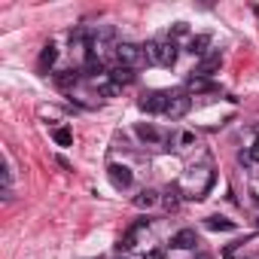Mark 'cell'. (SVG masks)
Masks as SVG:
<instances>
[{
	"label": "cell",
	"mask_w": 259,
	"mask_h": 259,
	"mask_svg": "<svg viewBox=\"0 0 259 259\" xmlns=\"http://www.w3.org/2000/svg\"><path fill=\"white\" fill-rule=\"evenodd\" d=\"M195 244H198V238H195L192 229H180V232L171 238V247H177V250H192Z\"/></svg>",
	"instance_id": "8"
},
{
	"label": "cell",
	"mask_w": 259,
	"mask_h": 259,
	"mask_svg": "<svg viewBox=\"0 0 259 259\" xmlns=\"http://www.w3.org/2000/svg\"><path fill=\"white\" fill-rule=\"evenodd\" d=\"M110 76H113L116 85H125V82H132V79H135V70H132V67H116Z\"/></svg>",
	"instance_id": "15"
},
{
	"label": "cell",
	"mask_w": 259,
	"mask_h": 259,
	"mask_svg": "<svg viewBox=\"0 0 259 259\" xmlns=\"http://www.w3.org/2000/svg\"><path fill=\"white\" fill-rule=\"evenodd\" d=\"M141 52H144V61L147 64H159V43L156 40L147 43V46H141Z\"/></svg>",
	"instance_id": "16"
},
{
	"label": "cell",
	"mask_w": 259,
	"mask_h": 259,
	"mask_svg": "<svg viewBox=\"0 0 259 259\" xmlns=\"http://www.w3.org/2000/svg\"><path fill=\"white\" fill-rule=\"evenodd\" d=\"M156 201H159V192H156V189H144L141 195H135V204H138V207H153Z\"/></svg>",
	"instance_id": "13"
},
{
	"label": "cell",
	"mask_w": 259,
	"mask_h": 259,
	"mask_svg": "<svg viewBox=\"0 0 259 259\" xmlns=\"http://www.w3.org/2000/svg\"><path fill=\"white\" fill-rule=\"evenodd\" d=\"M138 138L147 141V144H159V141H162V132H159L156 125H150V122H141V125H138Z\"/></svg>",
	"instance_id": "9"
},
{
	"label": "cell",
	"mask_w": 259,
	"mask_h": 259,
	"mask_svg": "<svg viewBox=\"0 0 259 259\" xmlns=\"http://www.w3.org/2000/svg\"><path fill=\"white\" fill-rule=\"evenodd\" d=\"M55 58H58V49H55L52 43H46V46H43V52H40V67H52V64H55Z\"/></svg>",
	"instance_id": "14"
},
{
	"label": "cell",
	"mask_w": 259,
	"mask_h": 259,
	"mask_svg": "<svg viewBox=\"0 0 259 259\" xmlns=\"http://www.w3.org/2000/svg\"><path fill=\"white\" fill-rule=\"evenodd\" d=\"M204 226H207V229H213V232H232V229H235V223H232V220H226V217H207V220H204Z\"/></svg>",
	"instance_id": "12"
},
{
	"label": "cell",
	"mask_w": 259,
	"mask_h": 259,
	"mask_svg": "<svg viewBox=\"0 0 259 259\" xmlns=\"http://www.w3.org/2000/svg\"><path fill=\"white\" fill-rule=\"evenodd\" d=\"M73 82H76V73H73V70H64V73L58 76V85H61V89H67V85H73Z\"/></svg>",
	"instance_id": "20"
},
{
	"label": "cell",
	"mask_w": 259,
	"mask_h": 259,
	"mask_svg": "<svg viewBox=\"0 0 259 259\" xmlns=\"http://www.w3.org/2000/svg\"><path fill=\"white\" fill-rule=\"evenodd\" d=\"M207 46H210V34H195V37L186 43V52H189V55L204 58V55H207Z\"/></svg>",
	"instance_id": "7"
},
{
	"label": "cell",
	"mask_w": 259,
	"mask_h": 259,
	"mask_svg": "<svg viewBox=\"0 0 259 259\" xmlns=\"http://www.w3.org/2000/svg\"><path fill=\"white\" fill-rule=\"evenodd\" d=\"M144 58V52H141V46H135V43H119L116 46V61H119V67H132V64H138Z\"/></svg>",
	"instance_id": "1"
},
{
	"label": "cell",
	"mask_w": 259,
	"mask_h": 259,
	"mask_svg": "<svg viewBox=\"0 0 259 259\" xmlns=\"http://www.w3.org/2000/svg\"><path fill=\"white\" fill-rule=\"evenodd\" d=\"M162 204L168 207V210H177L180 207V198H177V192L171 189V192H165V198H162Z\"/></svg>",
	"instance_id": "18"
},
{
	"label": "cell",
	"mask_w": 259,
	"mask_h": 259,
	"mask_svg": "<svg viewBox=\"0 0 259 259\" xmlns=\"http://www.w3.org/2000/svg\"><path fill=\"white\" fill-rule=\"evenodd\" d=\"M177 55H180V46H177L174 40H165V43H159V64L171 67V64L177 61Z\"/></svg>",
	"instance_id": "6"
},
{
	"label": "cell",
	"mask_w": 259,
	"mask_h": 259,
	"mask_svg": "<svg viewBox=\"0 0 259 259\" xmlns=\"http://www.w3.org/2000/svg\"><path fill=\"white\" fill-rule=\"evenodd\" d=\"M253 13H256V16H259V7H256V10H253Z\"/></svg>",
	"instance_id": "24"
},
{
	"label": "cell",
	"mask_w": 259,
	"mask_h": 259,
	"mask_svg": "<svg viewBox=\"0 0 259 259\" xmlns=\"http://www.w3.org/2000/svg\"><path fill=\"white\" fill-rule=\"evenodd\" d=\"M107 177H110V183L116 186V189H128V186H132V171H128L125 165H110L107 168Z\"/></svg>",
	"instance_id": "4"
},
{
	"label": "cell",
	"mask_w": 259,
	"mask_h": 259,
	"mask_svg": "<svg viewBox=\"0 0 259 259\" xmlns=\"http://www.w3.org/2000/svg\"><path fill=\"white\" fill-rule=\"evenodd\" d=\"M147 226H150L147 220H141V223H135L132 229H128V232H125V238L119 241V250H132V247H135V238H138V232H141V229H147Z\"/></svg>",
	"instance_id": "10"
},
{
	"label": "cell",
	"mask_w": 259,
	"mask_h": 259,
	"mask_svg": "<svg viewBox=\"0 0 259 259\" xmlns=\"http://www.w3.org/2000/svg\"><path fill=\"white\" fill-rule=\"evenodd\" d=\"M189 104H192V98H189V95H183V92H177V95H168L165 116H171V119H180V116L189 110Z\"/></svg>",
	"instance_id": "2"
},
{
	"label": "cell",
	"mask_w": 259,
	"mask_h": 259,
	"mask_svg": "<svg viewBox=\"0 0 259 259\" xmlns=\"http://www.w3.org/2000/svg\"><path fill=\"white\" fill-rule=\"evenodd\" d=\"M189 92H192V95L217 92V82H210V79H204V76H192V79H189Z\"/></svg>",
	"instance_id": "11"
},
{
	"label": "cell",
	"mask_w": 259,
	"mask_h": 259,
	"mask_svg": "<svg viewBox=\"0 0 259 259\" xmlns=\"http://www.w3.org/2000/svg\"><path fill=\"white\" fill-rule=\"evenodd\" d=\"M195 259H213L210 253H195Z\"/></svg>",
	"instance_id": "23"
},
{
	"label": "cell",
	"mask_w": 259,
	"mask_h": 259,
	"mask_svg": "<svg viewBox=\"0 0 259 259\" xmlns=\"http://www.w3.org/2000/svg\"><path fill=\"white\" fill-rule=\"evenodd\" d=\"M220 67H223V55H220V52H210V55H204V58L198 61L195 76H204V79H207V76H210V73H217Z\"/></svg>",
	"instance_id": "5"
},
{
	"label": "cell",
	"mask_w": 259,
	"mask_h": 259,
	"mask_svg": "<svg viewBox=\"0 0 259 259\" xmlns=\"http://www.w3.org/2000/svg\"><path fill=\"white\" fill-rule=\"evenodd\" d=\"M52 138H55L58 147H70V144H73V132H70V128H55Z\"/></svg>",
	"instance_id": "17"
},
{
	"label": "cell",
	"mask_w": 259,
	"mask_h": 259,
	"mask_svg": "<svg viewBox=\"0 0 259 259\" xmlns=\"http://www.w3.org/2000/svg\"><path fill=\"white\" fill-rule=\"evenodd\" d=\"M171 34H174V37H183V34H186V25H183V22H177V25L171 28Z\"/></svg>",
	"instance_id": "21"
},
{
	"label": "cell",
	"mask_w": 259,
	"mask_h": 259,
	"mask_svg": "<svg viewBox=\"0 0 259 259\" xmlns=\"http://www.w3.org/2000/svg\"><path fill=\"white\" fill-rule=\"evenodd\" d=\"M165 107H168V95L165 92H150V95L141 98V110L144 113H165Z\"/></svg>",
	"instance_id": "3"
},
{
	"label": "cell",
	"mask_w": 259,
	"mask_h": 259,
	"mask_svg": "<svg viewBox=\"0 0 259 259\" xmlns=\"http://www.w3.org/2000/svg\"><path fill=\"white\" fill-rule=\"evenodd\" d=\"M119 92H122V85H116V82H104V85H101V95H104V98H116Z\"/></svg>",
	"instance_id": "19"
},
{
	"label": "cell",
	"mask_w": 259,
	"mask_h": 259,
	"mask_svg": "<svg viewBox=\"0 0 259 259\" xmlns=\"http://www.w3.org/2000/svg\"><path fill=\"white\" fill-rule=\"evenodd\" d=\"M147 259H165V253H162V250H150Z\"/></svg>",
	"instance_id": "22"
}]
</instances>
